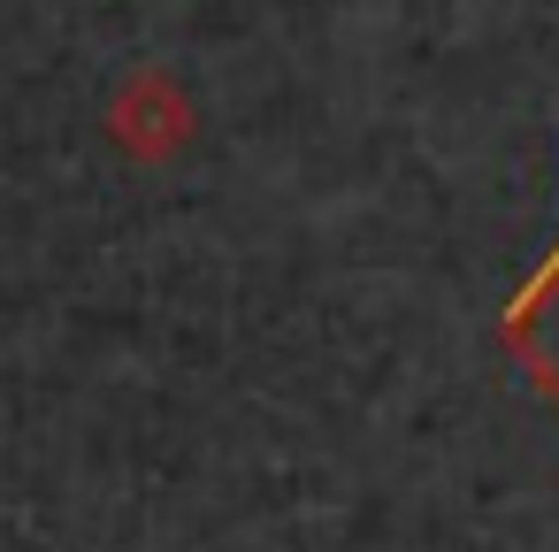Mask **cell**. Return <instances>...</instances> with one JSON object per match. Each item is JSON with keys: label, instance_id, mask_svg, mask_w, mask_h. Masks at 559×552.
Listing matches in <instances>:
<instances>
[{"label": "cell", "instance_id": "cell-1", "mask_svg": "<svg viewBox=\"0 0 559 552\" xmlns=\"http://www.w3.org/2000/svg\"><path fill=\"white\" fill-rule=\"evenodd\" d=\"M100 131H108V146L131 154V162H177V154L200 139V101H192V85H185L177 70L139 62V70H123V78L100 93Z\"/></svg>", "mask_w": 559, "mask_h": 552}]
</instances>
